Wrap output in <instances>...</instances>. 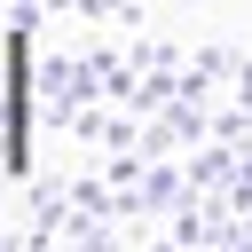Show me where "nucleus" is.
I'll return each instance as SVG.
<instances>
[{"label": "nucleus", "mask_w": 252, "mask_h": 252, "mask_svg": "<svg viewBox=\"0 0 252 252\" xmlns=\"http://www.w3.org/2000/svg\"><path fill=\"white\" fill-rule=\"evenodd\" d=\"M24 158H32V32L16 24L0 55V165L24 173Z\"/></svg>", "instance_id": "f257e3e1"}]
</instances>
